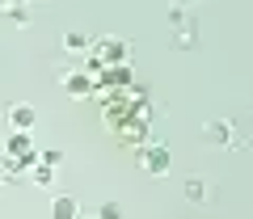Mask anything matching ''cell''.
<instances>
[{
  "mask_svg": "<svg viewBox=\"0 0 253 219\" xmlns=\"http://www.w3.org/2000/svg\"><path fill=\"white\" fill-rule=\"evenodd\" d=\"M131 122H135V127H123V139L126 144H144L148 139V122L144 118H131Z\"/></svg>",
  "mask_w": 253,
  "mask_h": 219,
  "instance_id": "obj_10",
  "label": "cell"
},
{
  "mask_svg": "<svg viewBox=\"0 0 253 219\" xmlns=\"http://www.w3.org/2000/svg\"><path fill=\"white\" fill-rule=\"evenodd\" d=\"M68 93H72V97H89L93 93V84H89V76H81V72H68Z\"/></svg>",
  "mask_w": 253,
  "mask_h": 219,
  "instance_id": "obj_8",
  "label": "cell"
},
{
  "mask_svg": "<svg viewBox=\"0 0 253 219\" xmlns=\"http://www.w3.org/2000/svg\"><path fill=\"white\" fill-rule=\"evenodd\" d=\"M4 122H9L17 135H26V131L34 127V106H30V101H13V106L4 110Z\"/></svg>",
  "mask_w": 253,
  "mask_h": 219,
  "instance_id": "obj_4",
  "label": "cell"
},
{
  "mask_svg": "<svg viewBox=\"0 0 253 219\" xmlns=\"http://www.w3.org/2000/svg\"><path fill=\"white\" fill-rule=\"evenodd\" d=\"M211 182L207 177H186V202H211Z\"/></svg>",
  "mask_w": 253,
  "mask_h": 219,
  "instance_id": "obj_5",
  "label": "cell"
},
{
  "mask_svg": "<svg viewBox=\"0 0 253 219\" xmlns=\"http://www.w3.org/2000/svg\"><path fill=\"white\" fill-rule=\"evenodd\" d=\"M169 147L165 144H148L144 152H139V164H144V173H152V177H161V173H169Z\"/></svg>",
  "mask_w": 253,
  "mask_h": 219,
  "instance_id": "obj_3",
  "label": "cell"
},
{
  "mask_svg": "<svg viewBox=\"0 0 253 219\" xmlns=\"http://www.w3.org/2000/svg\"><path fill=\"white\" fill-rule=\"evenodd\" d=\"M51 219H81V202L68 198V194H59V198L51 202Z\"/></svg>",
  "mask_w": 253,
  "mask_h": 219,
  "instance_id": "obj_6",
  "label": "cell"
},
{
  "mask_svg": "<svg viewBox=\"0 0 253 219\" xmlns=\"http://www.w3.org/2000/svg\"><path fill=\"white\" fill-rule=\"evenodd\" d=\"M34 182H38V185H51V182H55V169H46V164H34Z\"/></svg>",
  "mask_w": 253,
  "mask_h": 219,
  "instance_id": "obj_14",
  "label": "cell"
},
{
  "mask_svg": "<svg viewBox=\"0 0 253 219\" xmlns=\"http://www.w3.org/2000/svg\"><path fill=\"white\" fill-rule=\"evenodd\" d=\"M38 164H46V169H59V164H63V152L46 147V152H38Z\"/></svg>",
  "mask_w": 253,
  "mask_h": 219,
  "instance_id": "obj_11",
  "label": "cell"
},
{
  "mask_svg": "<svg viewBox=\"0 0 253 219\" xmlns=\"http://www.w3.org/2000/svg\"><path fill=\"white\" fill-rule=\"evenodd\" d=\"M194 21H186V26H177V34H173V46H177V51H190V46H194Z\"/></svg>",
  "mask_w": 253,
  "mask_h": 219,
  "instance_id": "obj_9",
  "label": "cell"
},
{
  "mask_svg": "<svg viewBox=\"0 0 253 219\" xmlns=\"http://www.w3.org/2000/svg\"><path fill=\"white\" fill-rule=\"evenodd\" d=\"M59 46H63V51H68V55H84V51H89L93 42H89V38L81 34V30H68V34L59 38Z\"/></svg>",
  "mask_w": 253,
  "mask_h": 219,
  "instance_id": "obj_7",
  "label": "cell"
},
{
  "mask_svg": "<svg viewBox=\"0 0 253 219\" xmlns=\"http://www.w3.org/2000/svg\"><path fill=\"white\" fill-rule=\"evenodd\" d=\"M89 68H106V64H123L126 55H131V46L123 42V38H110V34H101L97 42L89 46Z\"/></svg>",
  "mask_w": 253,
  "mask_h": 219,
  "instance_id": "obj_1",
  "label": "cell"
},
{
  "mask_svg": "<svg viewBox=\"0 0 253 219\" xmlns=\"http://www.w3.org/2000/svg\"><path fill=\"white\" fill-rule=\"evenodd\" d=\"M4 13H9V17L17 21V30H26V26H30V13L21 9V4H9V9H4Z\"/></svg>",
  "mask_w": 253,
  "mask_h": 219,
  "instance_id": "obj_13",
  "label": "cell"
},
{
  "mask_svg": "<svg viewBox=\"0 0 253 219\" xmlns=\"http://www.w3.org/2000/svg\"><path fill=\"white\" fill-rule=\"evenodd\" d=\"M203 139H207L211 147H228V152L245 147V135L236 131V122H232V118H219V122H211V127H207V135H203Z\"/></svg>",
  "mask_w": 253,
  "mask_h": 219,
  "instance_id": "obj_2",
  "label": "cell"
},
{
  "mask_svg": "<svg viewBox=\"0 0 253 219\" xmlns=\"http://www.w3.org/2000/svg\"><path fill=\"white\" fill-rule=\"evenodd\" d=\"M186 21H190V13H186V9H169V26H173V30L186 26Z\"/></svg>",
  "mask_w": 253,
  "mask_h": 219,
  "instance_id": "obj_15",
  "label": "cell"
},
{
  "mask_svg": "<svg viewBox=\"0 0 253 219\" xmlns=\"http://www.w3.org/2000/svg\"><path fill=\"white\" fill-rule=\"evenodd\" d=\"M0 190H4V173H0Z\"/></svg>",
  "mask_w": 253,
  "mask_h": 219,
  "instance_id": "obj_16",
  "label": "cell"
},
{
  "mask_svg": "<svg viewBox=\"0 0 253 219\" xmlns=\"http://www.w3.org/2000/svg\"><path fill=\"white\" fill-rule=\"evenodd\" d=\"M97 219H123V202H101Z\"/></svg>",
  "mask_w": 253,
  "mask_h": 219,
  "instance_id": "obj_12",
  "label": "cell"
}]
</instances>
